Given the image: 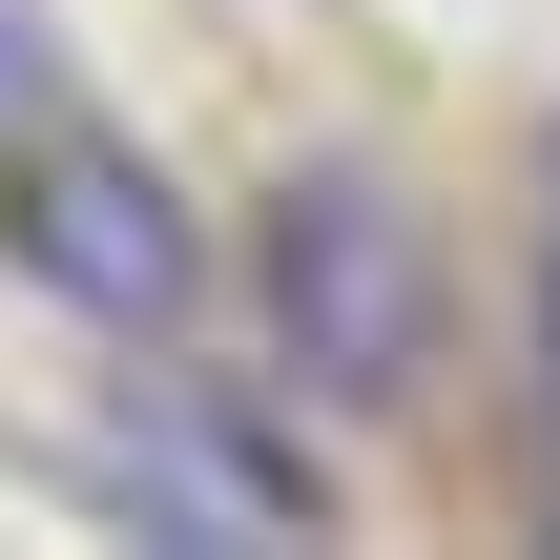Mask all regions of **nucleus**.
Segmentation results:
<instances>
[{
  "mask_svg": "<svg viewBox=\"0 0 560 560\" xmlns=\"http://www.w3.org/2000/svg\"><path fill=\"white\" fill-rule=\"evenodd\" d=\"M21 270H42L62 312H104V332H166V312H187V208H166L145 166H104V145H42V166H21Z\"/></svg>",
  "mask_w": 560,
  "mask_h": 560,
  "instance_id": "obj_2",
  "label": "nucleus"
},
{
  "mask_svg": "<svg viewBox=\"0 0 560 560\" xmlns=\"http://www.w3.org/2000/svg\"><path fill=\"white\" fill-rule=\"evenodd\" d=\"M270 332H291V374L312 395H416V353H436V249H416V208L395 187H291L270 208Z\"/></svg>",
  "mask_w": 560,
  "mask_h": 560,
  "instance_id": "obj_1",
  "label": "nucleus"
},
{
  "mask_svg": "<svg viewBox=\"0 0 560 560\" xmlns=\"http://www.w3.org/2000/svg\"><path fill=\"white\" fill-rule=\"evenodd\" d=\"M42 125V42H21V0H0V145Z\"/></svg>",
  "mask_w": 560,
  "mask_h": 560,
  "instance_id": "obj_3",
  "label": "nucleus"
}]
</instances>
